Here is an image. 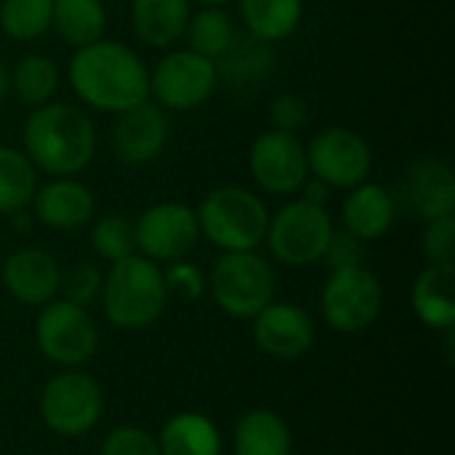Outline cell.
<instances>
[{
  "instance_id": "cell-1",
  "label": "cell",
  "mask_w": 455,
  "mask_h": 455,
  "mask_svg": "<svg viewBox=\"0 0 455 455\" xmlns=\"http://www.w3.org/2000/svg\"><path fill=\"white\" fill-rule=\"evenodd\" d=\"M75 96L96 109L120 115L149 99V69L141 56L120 40H96L75 48L67 69Z\"/></svg>"
},
{
  "instance_id": "cell-2",
  "label": "cell",
  "mask_w": 455,
  "mask_h": 455,
  "mask_svg": "<svg viewBox=\"0 0 455 455\" xmlns=\"http://www.w3.org/2000/svg\"><path fill=\"white\" fill-rule=\"evenodd\" d=\"M24 155L35 171L59 176H80L96 157V125L85 109L67 101L35 107L21 131Z\"/></svg>"
},
{
  "instance_id": "cell-3",
  "label": "cell",
  "mask_w": 455,
  "mask_h": 455,
  "mask_svg": "<svg viewBox=\"0 0 455 455\" xmlns=\"http://www.w3.org/2000/svg\"><path fill=\"white\" fill-rule=\"evenodd\" d=\"M99 299L112 325L125 331L147 328L163 315L168 304L163 269L147 256L136 253L123 261H115L112 269L104 275Z\"/></svg>"
},
{
  "instance_id": "cell-4",
  "label": "cell",
  "mask_w": 455,
  "mask_h": 455,
  "mask_svg": "<svg viewBox=\"0 0 455 455\" xmlns=\"http://www.w3.org/2000/svg\"><path fill=\"white\" fill-rule=\"evenodd\" d=\"M200 235L224 253L256 251L269 227L267 203L237 184L211 189L197 205Z\"/></svg>"
},
{
  "instance_id": "cell-5",
  "label": "cell",
  "mask_w": 455,
  "mask_h": 455,
  "mask_svg": "<svg viewBox=\"0 0 455 455\" xmlns=\"http://www.w3.org/2000/svg\"><path fill=\"white\" fill-rule=\"evenodd\" d=\"M208 291L216 307L237 320H253L267 304L275 301L277 280L264 256L256 251L224 253L208 277Z\"/></svg>"
},
{
  "instance_id": "cell-6",
  "label": "cell",
  "mask_w": 455,
  "mask_h": 455,
  "mask_svg": "<svg viewBox=\"0 0 455 455\" xmlns=\"http://www.w3.org/2000/svg\"><path fill=\"white\" fill-rule=\"evenodd\" d=\"M333 229L336 227L325 205H312L299 197L269 216L264 240L280 264L309 267L323 259Z\"/></svg>"
},
{
  "instance_id": "cell-7",
  "label": "cell",
  "mask_w": 455,
  "mask_h": 455,
  "mask_svg": "<svg viewBox=\"0 0 455 455\" xmlns=\"http://www.w3.org/2000/svg\"><path fill=\"white\" fill-rule=\"evenodd\" d=\"M104 411V395L93 376L69 368L53 376L40 395L43 424L59 437H83L88 435Z\"/></svg>"
},
{
  "instance_id": "cell-8",
  "label": "cell",
  "mask_w": 455,
  "mask_h": 455,
  "mask_svg": "<svg viewBox=\"0 0 455 455\" xmlns=\"http://www.w3.org/2000/svg\"><path fill=\"white\" fill-rule=\"evenodd\" d=\"M219 85V64L189 51H168L149 72V96L157 107L192 112L203 107Z\"/></svg>"
},
{
  "instance_id": "cell-9",
  "label": "cell",
  "mask_w": 455,
  "mask_h": 455,
  "mask_svg": "<svg viewBox=\"0 0 455 455\" xmlns=\"http://www.w3.org/2000/svg\"><path fill=\"white\" fill-rule=\"evenodd\" d=\"M384 307V288L379 277L365 267L336 269L323 285L320 309L331 328L339 333L368 331Z\"/></svg>"
},
{
  "instance_id": "cell-10",
  "label": "cell",
  "mask_w": 455,
  "mask_h": 455,
  "mask_svg": "<svg viewBox=\"0 0 455 455\" xmlns=\"http://www.w3.org/2000/svg\"><path fill=\"white\" fill-rule=\"evenodd\" d=\"M309 176L320 179L331 189H352L368 181L373 168V152L365 136L352 128L331 125L312 136L307 144Z\"/></svg>"
},
{
  "instance_id": "cell-11",
  "label": "cell",
  "mask_w": 455,
  "mask_h": 455,
  "mask_svg": "<svg viewBox=\"0 0 455 455\" xmlns=\"http://www.w3.org/2000/svg\"><path fill=\"white\" fill-rule=\"evenodd\" d=\"M35 339L40 352L61 368H77L99 349V328L88 309L61 299L43 304L35 323Z\"/></svg>"
},
{
  "instance_id": "cell-12",
  "label": "cell",
  "mask_w": 455,
  "mask_h": 455,
  "mask_svg": "<svg viewBox=\"0 0 455 455\" xmlns=\"http://www.w3.org/2000/svg\"><path fill=\"white\" fill-rule=\"evenodd\" d=\"M248 168L261 192L272 197H291L309 179L307 147L296 133L269 128L253 139Z\"/></svg>"
},
{
  "instance_id": "cell-13",
  "label": "cell",
  "mask_w": 455,
  "mask_h": 455,
  "mask_svg": "<svg viewBox=\"0 0 455 455\" xmlns=\"http://www.w3.org/2000/svg\"><path fill=\"white\" fill-rule=\"evenodd\" d=\"M136 235V251L147 256L149 261H181L187 253L195 251L200 240V224L195 208L187 203L165 200L157 205H149L139 221L133 224Z\"/></svg>"
},
{
  "instance_id": "cell-14",
  "label": "cell",
  "mask_w": 455,
  "mask_h": 455,
  "mask_svg": "<svg viewBox=\"0 0 455 455\" xmlns=\"http://www.w3.org/2000/svg\"><path fill=\"white\" fill-rule=\"evenodd\" d=\"M168 144V117L155 101H141L117 115L112 125V149L125 165H147Z\"/></svg>"
},
{
  "instance_id": "cell-15",
  "label": "cell",
  "mask_w": 455,
  "mask_h": 455,
  "mask_svg": "<svg viewBox=\"0 0 455 455\" xmlns=\"http://www.w3.org/2000/svg\"><path fill=\"white\" fill-rule=\"evenodd\" d=\"M253 339L275 360H299L315 344V323L299 304L272 301L253 317Z\"/></svg>"
},
{
  "instance_id": "cell-16",
  "label": "cell",
  "mask_w": 455,
  "mask_h": 455,
  "mask_svg": "<svg viewBox=\"0 0 455 455\" xmlns=\"http://www.w3.org/2000/svg\"><path fill=\"white\" fill-rule=\"evenodd\" d=\"M59 264L56 259L35 245L19 248L13 251L5 261H3V288L27 307H43L48 301L56 299L59 293Z\"/></svg>"
},
{
  "instance_id": "cell-17",
  "label": "cell",
  "mask_w": 455,
  "mask_h": 455,
  "mask_svg": "<svg viewBox=\"0 0 455 455\" xmlns=\"http://www.w3.org/2000/svg\"><path fill=\"white\" fill-rule=\"evenodd\" d=\"M29 205L43 227L56 232H72L93 219L96 197L77 176H59L37 187Z\"/></svg>"
},
{
  "instance_id": "cell-18",
  "label": "cell",
  "mask_w": 455,
  "mask_h": 455,
  "mask_svg": "<svg viewBox=\"0 0 455 455\" xmlns=\"http://www.w3.org/2000/svg\"><path fill=\"white\" fill-rule=\"evenodd\" d=\"M405 203L424 219L451 216L455 208V181L453 171L440 157H421L416 160L403 181Z\"/></svg>"
},
{
  "instance_id": "cell-19",
  "label": "cell",
  "mask_w": 455,
  "mask_h": 455,
  "mask_svg": "<svg viewBox=\"0 0 455 455\" xmlns=\"http://www.w3.org/2000/svg\"><path fill=\"white\" fill-rule=\"evenodd\" d=\"M395 195L376 181H363L352 187L341 203V221L344 229L360 237L363 243L368 240H381L392 224H395Z\"/></svg>"
},
{
  "instance_id": "cell-20",
  "label": "cell",
  "mask_w": 455,
  "mask_h": 455,
  "mask_svg": "<svg viewBox=\"0 0 455 455\" xmlns=\"http://www.w3.org/2000/svg\"><path fill=\"white\" fill-rule=\"evenodd\" d=\"M192 0H131V27L149 48H171L184 37Z\"/></svg>"
},
{
  "instance_id": "cell-21",
  "label": "cell",
  "mask_w": 455,
  "mask_h": 455,
  "mask_svg": "<svg viewBox=\"0 0 455 455\" xmlns=\"http://www.w3.org/2000/svg\"><path fill=\"white\" fill-rule=\"evenodd\" d=\"M419 320L435 331L455 325V269L448 264H429L413 283L411 293Z\"/></svg>"
},
{
  "instance_id": "cell-22",
  "label": "cell",
  "mask_w": 455,
  "mask_h": 455,
  "mask_svg": "<svg viewBox=\"0 0 455 455\" xmlns=\"http://www.w3.org/2000/svg\"><path fill=\"white\" fill-rule=\"evenodd\" d=\"M237 3L248 35L264 45L288 40L304 19V0H237Z\"/></svg>"
},
{
  "instance_id": "cell-23",
  "label": "cell",
  "mask_w": 455,
  "mask_h": 455,
  "mask_svg": "<svg viewBox=\"0 0 455 455\" xmlns=\"http://www.w3.org/2000/svg\"><path fill=\"white\" fill-rule=\"evenodd\" d=\"M291 429L275 411H248L235 427V455H291Z\"/></svg>"
},
{
  "instance_id": "cell-24",
  "label": "cell",
  "mask_w": 455,
  "mask_h": 455,
  "mask_svg": "<svg viewBox=\"0 0 455 455\" xmlns=\"http://www.w3.org/2000/svg\"><path fill=\"white\" fill-rule=\"evenodd\" d=\"M51 27L72 48L91 45L104 37L107 8L101 0H53Z\"/></svg>"
},
{
  "instance_id": "cell-25",
  "label": "cell",
  "mask_w": 455,
  "mask_h": 455,
  "mask_svg": "<svg viewBox=\"0 0 455 455\" xmlns=\"http://www.w3.org/2000/svg\"><path fill=\"white\" fill-rule=\"evenodd\" d=\"M157 445L163 455H221L216 424L200 413H179L168 419Z\"/></svg>"
},
{
  "instance_id": "cell-26",
  "label": "cell",
  "mask_w": 455,
  "mask_h": 455,
  "mask_svg": "<svg viewBox=\"0 0 455 455\" xmlns=\"http://www.w3.org/2000/svg\"><path fill=\"white\" fill-rule=\"evenodd\" d=\"M8 83L13 96L24 107H43L48 104L56 91H59V67L51 56L43 53H29L21 56L13 69L8 72Z\"/></svg>"
},
{
  "instance_id": "cell-27",
  "label": "cell",
  "mask_w": 455,
  "mask_h": 455,
  "mask_svg": "<svg viewBox=\"0 0 455 455\" xmlns=\"http://www.w3.org/2000/svg\"><path fill=\"white\" fill-rule=\"evenodd\" d=\"M184 37L189 51L219 61L235 43V24L221 5H200V11L189 16Z\"/></svg>"
},
{
  "instance_id": "cell-28",
  "label": "cell",
  "mask_w": 455,
  "mask_h": 455,
  "mask_svg": "<svg viewBox=\"0 0 455 455\" xmlns=\"http://www.w3.org/2000/svg\"><path fill=\"white\" fill-rule=\"evenodd\" d=\"M37 189V171L21 149L0 147V213L29 208Z\"/></svg>"
},
{
  "instance_id": "cell-29",
  "label": "cell",
  "mask_w": 455,
  "mask_h": 455,
  "mask_svg": "<svg viewBox=\"0 0 455 455\" xmlns=\"http://www.w3.org/2000/svg\"><path fill=\"white\" fill-rule=\"evenodd\" d=\"M53 0H3L0 29L16 43H29L51 29Z\"/></svg>"
},
{
  "instance_id": "cell-30",
  "label": "cell",
  "mask_w": 455,
  "mask_h": 455,
  "mask_svg": "<svg viewBox=\"0 0 455 455\" xmlns=\"http://www.w3.org/2000/svg\"><path fill=\"white\" fill-rule=\"evenodd\" d=\"M91 245L93 251L115 264V261H123L128 256L136 253V235H133V221L120 216V213H109V216H101L93 229H91Z\"/></svg>"
},
{
  "instance_id": "cell-31",
  "label": "cell",
  "mask_w": 455,
  "mask_h": 455,
  "mask_svg": "<svg viewBox=\"0 0 455 455\" xmlns=\"http://www.w3.org/2000/svg\"><path fill=\"white\" fill-rule=\"evenodd\" d=\"M101 285H104V275L99 272V267H93L91 261H77L61 269L56 296H61V301L88 309L101 296Z\"/></svg>"
},
{
  "instance_id": "cell-32",
  "label": "cell",
  "mask_w": 455,
  "mask_h": 455,
  "mask_svg": "<svg viewBox=\"0 0 455 455\" xmlns=\"http://www.w3.org/2000/svg\"><path fill=\"white\" fill-rule=\"evenodd\" d=\"M424 253L429 259V264H448L453 267L455 261V219L451 216H440L427 221L424 229Z\"/></svg>"
},
{
  "instance_id": "cell-33",
  "label": "cell",
  "mask_w": 455,
  "mask_h": 455,
  "mask_svg": "<svg viewBox=\"0 0 455 455\" xmlns=\"http://www.w3.org/2000/svg\"><path fill=\"white\" fill-rule=\"evenodd\" d=\"M99 455H163L157 440L136 427H120L109 432L101 443Z\"/></svg>"
},
{
  "instance_id": "cell-34",
  "label": "cell",
  "mask_w": 455,
  "mask_h": 455,
  "mask_svg": "<svg viewBox=\"0 0 455 455\" xmlns=\"http://www.w3.org/2000/svg\"><path fill=\"white\" fill-rule=\"evenodd\" d=\"M363 256H365V248H363V240L355 237L352 232L341 229L331 235L328 245H325V253L320 261H325L331 267V272L336 269H349V267H363Z\"/></svg>"
},
{
  "instance_id": "cell-35",
  "label": "cell",
  "mask_w": 455,
  "mask_h": 455,
  "mask_svg": "<svg viewBox=\"0 0 455 455\" xmlns=\"http://www.w3.org/2000/svg\"><path fill=\"white\" fill-rule=\"evenodd\" d=\"M173 267L168 272H163L165 277V288H168V296H179L184 301H195L205 293L208 283H205V275L189 264V261H171Z\"/></svg>"
},
{
  "instance_id": "cell-36",
  "label": "cell",
  "mask_w": 455,
  "mask_h": 455,
  "mask_svg": "<svg viewBox=\"0 0 455 455\" xmlns=\"http://www.w3.org/2000/svg\"><path fill=\"white\" fill-rule=\"evenodd\" d=\"M309 117V107L299 93H280L269 104V123L277 131L296 133Z\"/></svg>"
},
{
  "instance_id": "cell-37",
  "label": "cell",
  "mask_w": 455,
  "mask_h": 455,
  "mask_svg": "<svg viewBox=\"0 0 455 455\" xmlns=\"http://www.w3.org/2000/svg\"><path fill=\"white\" fill-rule=\"evenodd\" d=\"M299 192H301V200H307V203H312V205H325V203L331 200V187L323 184V181L315 179V176H309Z\"/></svg>"
},
{
  "instance_id": "cell-38",
  "label": "cell",
  "mask_w": 455,
  "mask_h": 455,
  "mask_svg": "<svg viewBox=\"0 0 455 455\" xmlns=\"http://www.w3.org/2000/svg\"><path fill=\"white\" fill-rule=\"evenodd\" d=\"M11 219H13V227H16V229H29V224H32V219H29V213H27V208H24V211L11 213Z\"/></svg>"
},
{
  "instance_id": "cell-39",
  "label": "cell",
  "mask_w": 455,
  "mask_h": 455,
  "mask_svg": "<svg viewBox=\"0 0 455 455\" xmlns=\"http://www.w3.org/2000/svg\"><path fill=\"white\" fill-rule=\"evenodd\" d=\"M8 88H11V83H8V69H5V64L0 61V107H3V101H5V96H8Z\"/></svg>"
},
{
  "instance_id": "cell-40",
  "label": "cell",
  "mask_w": 455,
  "mask_h": 455,
  "mask_svg": "<svg viewBox=\"0 0 455 455\" xmlns=\"http://www.w3.org/2000/svg\"><path fill=\"white\" fill-rule=\"evenodd\" d=\"M197 3H200V5H221V8H224L229 0H197Z\"/></svg>"
}]
</instances>
